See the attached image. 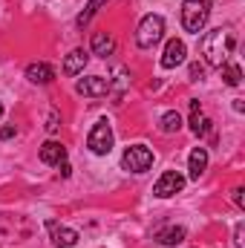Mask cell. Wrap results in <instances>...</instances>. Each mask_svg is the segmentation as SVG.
I'll use <instances>...</instances> for the list:
<instances>
[{
	"label": "cell",
	"instance_id": "cell-17",
	"mask_svg": "<svg viewBox=\"0 0 245 248\" xmlns=\"http://www.w3.org/2000/svg\"><path fill=\"white\" fill-rule=\"evenodd\" d=\"M104 3H110V0H90V3H87V9H84L78 17H75V26H78V29H84V26L92 20V15H95V12H98Z\"/></svg>",
	"mask_w": 245,
	"mask_h": 248
},
{
	"label": "cell",
	"instance_id": "cell-23",
	"mask_svg": "<svg viewBox=\"0 0 245 248\" xmlns=\"http://www.w3.org/2000/svg\"><path fill=\"white\" fill-rule=\"evenodd\" d=\"M190 78H202V66H199V63L190 66Z\"/></svg>",
	"mask_w": 245,
	"mask_h": 248
},
{
	"label": "cell",
	"instance_id": "cell-15",
	"mask_svg": "<svg viewBox=\"0 0 245 248\" xmlns=\"http://www.w3.org/2000/svg\"><path fill=\"white\" fill-rule=\"evenodd\" d=\"M159 246H165V248H173V246H179L184 240V228H179V225H170V228H162V231H156V237H153Z\"/></svg>",
	"mask_w": 245,
	"mask_h": 248
},
{
	"label": "cell",
	"instance_id": "cell-22",
	"mask_svg": "<svg viewBox=\"0 0 245 248\" xmlns=\"http://www.w3.org/2000/svg\"><path fill=\"white\" fill-rule=\"evenodd\" d=\"M243 225H237V231H234V243H237V248H245V240H243Z\"/></svg>",
	"mask_w": 245,
	"mask_h": 248
},
{
	"label": "cell",
	"instance_id": "cell-3",
	"mask_svg": "<svg viewBox=\"0 0 245 248\" xmlns=\"http://www.w3.org/2000/svg\"><path fill=\"white\" fill-rule=\"evenodd\" d=\"M162 38H165V17H162V15H147V17L138 23L136 44H138L141 49H153Z\"/></svg>",
	"mask_w": 245,
	"mask_h": 248
},
{
	"label": "cell",
	"instance_id": "cell-25",
	"mask_svg": "<svg viewBox=\"0 0 245 248\" xmlns=\"http://www.w3.org/2000/svg\"><path fill=\"white\" fill-rule=\"evenodd\" d=\"M58 168H61V176H69V173H72V168H69V165H66V162H61V165H58Z\"/></svg>",
	"mask_w": 245,
	"mask_h": 248
},
{
	"label": "cell",
	"instance_id": "cell-9",
	"mask_svg": "<svg viewBox=\"0 0 245 248\" xmlns=\"http://www.w3.org/2000/svg\"><path fill=\"white\" fill-rule=\"evenodd\" d=\"M49 231H52V246L55 248H72L75 243H78V231H75V228L49 222Z\"/></svg>",
	"mask_w": 245,
	"mask_h": 248
},
{
	"label": "cell",
	"instance_id": "cell-10",
	"mask_svg": "<svg viewBox=\"0 0 245 248\" xmlns=\"http://www.w3.org/2000/svg\"><path fill=\"white\" fill-rule=\"evenodd\" d=\"M187 170H190V179H199V176L208 170V150H205V147H193V150H190Z\"/></svg>",
	"mask_w": 245,
	"mask_h": 248
},
{
	"label": "cell",
	"instance_id": "cell-24",
	"mask_svg": "<svg viewBox=\"0 0 245 248\" xmlns=\"http://www.w3.org/2000/svg\"><path fill=\"white\" fill-rule=\"evenodd\" d=\"M12 136H15V127H3L0 130V139H12Z\"/></svg>",
	"mask_w": 245,
	"mask_h": 248
},
{
	"label": "cell",
	"instance_id": "cell-11",
	"mask_svg": "<svg viewBox=\"0 0 245 248\" xmlns=\"http://www.w3.org/2000/svg\"><path fill=\"white\" fill-rule=\"evenodd\" d=\"M41 162L44 165H61V162H66V147L61 141H46L41 147Z\"/></svg>",
	"mask_w": 245,
	"mask_h": 248
},
{
	"label": "cell",
	"instance_id": "cell-1",
	"mask_svg": "<svg viewBox=\"0 0 245 248\" xmlns=\"http://www.w3.org/2000/svg\"><path fill=\"white\" fill-rule=\"evenodd\" d=\"M234 46H237V38H234L231 32H225L222 26L205 32V38H202V44H199V49H202V55H205V63H208V66H216V69L228 61V52H234Z\"/></svg>",
	"mask_w": 245,
	"mask_h": 248
},
{
	"label": "cell",
	"instance_id": "cell-19",
	"mask_svg": "<svg viewBox=\"0 0 245 248\" xmlns=\"http://www.w3.org/2000/svg\"><path fill=\"white\" fill-rule=\"evenodd\" d=\"M219 69H222V78H225L228 87H240V81H243V69H240L237 63H222Z\"/></svg>",
	"mask_w": 245,
	"mask_h": 248
},
{
	"label": "cell",
	"instance_id": "cell-27",
	"mask_svg": "<svg viewBox=\"0 0 245 248\" xmlns=\"http://www.w3.org/2000/svg\"><path fill=\"white\" fill-rule=\"evenodd\" d=\"M0 119H3V104H0Z\"/></svg>",
	"mask_w": 245,
	"mask_h": 248
},
{
	"label": "cell",
	"instance_id": "cell-7",
	"mask_svg": "<svg viewBox=\"0 0 245 248\" xmlns=\"http://www.w3.org/2000/svg\"><path fill=\"white\" fill-rule=\"evenodd\" d=\"M75 93L78 95H107L110 93V78H104V75H90V78H81L78 84H75Z\"/></svg>",
	"mask_w": 245,
	"mask_h": 248
},
{
	"label": "cell",
	"instance_id": "cell-14",
	"mask_svg": "<svg viewBox=\"0 0 245 248\" xmlns=\"http://www.w3.org/2000/svg\"><path fill=\"white\" fill-rule=\"evenodd\" d=\"M190 130H193L196 136H208V133L214 130L211 119H205V116L199 113V101H190Z\"/></svg>",
	"mask_w": 245,
	"mask_h": 248
},
{
	"label": "cell",
	"instance_id": "cell-4",
	"mask_svg": "<svg viewBox=\"0 0 245 248\" xmlns=\"http://www.w3.org/2000/svg\"><path fill=\"white\" fill-rule=\"evenodd\" d=\"M113 127L107 119H101V122H95V127L90 130V136H87V147L95 153V156H107L110 150H113Z\"/></svg>",
	"mask_w": 245,
	"mask_h": 248
},
{
	"label": "cell",
	"instance_id": "cell-21",
	"mask_svg": "<svg viewBox=\"0 0 245 248\" xmlns=\"http://www.w3.org/2000/svg\"><path fill=\"white\" fill-rule=\"evenodd\" d=\"M234 202H237V208H245V190H243V187H237V190H234Z\"/></svg>",
	"mask_w": 245,
	"mask_h": 248
},
{
	"label": "cell",
	"instance_id": "cell-16",
	"mask_svg": "<svg viewBox=\"0 0 245 248\" xmlns=\"http://www.w3.org/2000/svg\"><path fill=\"white\" fill-rule=\"evenodd\" d=\"M113 52H116V41H113V35H107V32H95V35H92V55L107 58V55H113Z\"/></svg>",
	"mask_w": 245,
	"mask_h": 248
},
{
	"label": "cell",
	"instance_id": "cell-5",
	"mask_svg": "<svg viewBox=\"0 0 245 248\" xmlns=\"http://www.w3.org/2000/svg\"><path fill=\"white\" fill-rule=\"evenodd\" d=\"M150 165H153V150H150V147L133 144V147L124 150V156H122L124 170H130V173H144V170H150Z\"/></svg>",
	"mask_w": 245,
	"mask_h": 248
},
{
	"label": "cell",
	"instance_id": "cell-8",
	"mask_svg": "<svg viewBox=\"0 0 245 248\" xmlns=\"http://www.w3.org/2000/svg\"><path fill=\"white\" fill-rule=\"evenodd\" d=\"M184 52H187L184 41H179V38H170V41H168V46H165V55H162V66H165V69L179 66V63L184 61Z\"/></svg>",
	"mask_w": 245,
	"mask_h": 248
},
{
	"label": "cell",
	"instance_id": "cell-12",
	"mask_svg": "<svg viewBox=\"0 0 245 248\" xmlns=\"http://www.w3.org/2000/svg\"><path fill=\"white\" fill-rule=\"evenodd\" d=\"M90 61V55L84 52V49H72L69 55H66V61H63V75H69V78H75L78 72H84V66Z\"/></svg>",
	"mask_w": 245,
	"mask_h": 248
},
{
	"label": "cell",
	"instance_id": "cell-13",
	"mask_svg": "<svg viewBox=\"0 0 245 248\" xmlns=\"http://www.w3.org/2000/svg\"><path fill=\"white\" fill-rule=\"evenodd\" d=\"M26 78L32 84H49V81H55V69L49 63H29L26 66Z\"/></svg>",
	"mask_w": 245,
	"mask_h": 248
},
{
	"label": "cell",
	"instance_id": "cell-18",
	"mask_svg": "<svg viewBox=\"0 0 245 248\" xmlns=\"http://www.w3.org/2000/svg\"><path fill=\"white\" fill-rule=\"evenodd\" d=\"M159 127H162V133H179V130H182V116H179L176 110H170V113L162 116Z\"/></svg>",
	"mask_w": 245,
	"mask_h": 248
},
{
	"label": "cell",
	"instance_id": "cell-2",
	"mask_svg": "<svg viewBox=\"0 0 245 248\" xmlns=\"http://www.w3.org/2000/svg\"><path fill=\"white\" fill-rule=\"evenodd\" d=\"M211 17V0H184L182 6V26L184 32L199 35Z\"/></svg>",
	"mask_w": 245,
	"mask_h": 248
},
{
	"label": "cell",
	"instance_id": "cell-6",
	"mask_svg": "<svg viewBox=\"0 0 245 248\" xmlns=\"http://www.w3.org/2000/svg\"><path fill=\"white\" fill-rule=\"evenodd\" d=\"M182 187H184V176L179 170H165V173L159 176V182L153 185V193H156L159 199H168V196L179 193Z\"/></svg>",
	"mask_w": 245,
	"mask_h": 248
},
{
	"label": "cell",
	"instance_id": "cell-20",
	"mask_svg": "<svg viewBox=\"0 0 245 248\" xmlns=\"http://www.w3.org/2000/svg\"><path fill=\"white\" fill-rule=\"evenodd\" d=\"M58 127H61V119H58V113H49V122H46V130H49V133H55Z\"/></svg>",
	"mask_w": 245,
	"mask_h": 248
},
{
	"label": "cell",
	"instance_id": "cell-26",
	"mask_svg": "<svg viewBox=\"0 0 245 248\" xmlns=\"http://www.w3.org/2000/svg\"><path fill=\"white\" fill-rule=\"evenodd\" d=\"M234 110H237V113H243V110H245V104H243V98H237V101H234Z\"/></svg>",
	"mask_w": 245,
	"mask_h": 248
}]
</instances>
